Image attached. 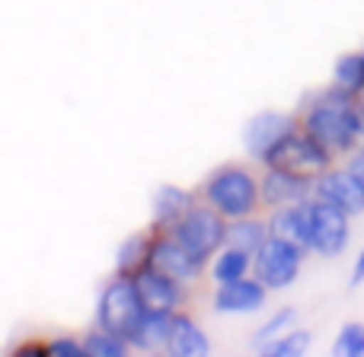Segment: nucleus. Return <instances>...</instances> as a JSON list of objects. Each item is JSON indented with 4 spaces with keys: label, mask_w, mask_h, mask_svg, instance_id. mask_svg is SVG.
Returning a JSON list of instances; mask_svg holds the SVG:
<instances>
[{
    "label": "nucleus",
    "mask_w": 364,
    "mask_h": 357,
    "mask_svg": "<svg viewBox=\"0 0 364 357\" xmlns=\"http://www.w3.org/2000/svg\"><path fill=\"white\" fill-rule=\"evenodd\" d=\"M310 138H316L329 153H346L355 147V141L364 134V115L358 99L346 89H329L320 99H314L304 121Z\"/></svg>",
    "instance_id": "obj_1"
},
{
    "label": "nucleus",
    "mask_w": 364,
    "mask_h": 357,
    "mask_svg": "<svg viewBox=\"0 0 364 357\" xmlns=\"http://www.w3.org/2000/svg\"><path fill=\"white\" fill-rule=\"evenodd\" d=\"M147 316V307L138 294V284H134L132 275H119L106 284V290L100 294V303H96V322L100 329H109V332L122 335V339L134 341L141 322Z\"/></svg>",
    "instance_id": "obj_2"
},
{
    "label": "nucleus",
    "mask_w": 364,
    "mask_h": 357,
    "mask_svg": "<svg viewBox=\"0 0 364 357\" xmlns=\"http://www.w3.org/2000/svg\"><path fill=\"white\" fill-rule=\"evenodd\" d=\"M205 201L218 207L227 220L252 217L256 204H262V185L243 166H220L205 185Z\"/></svg>",
    "instance_id": "obj_3"
},
{
    "label": "nucleus",
    "mask_w": 364,
    "mask_h": 357,
    "mask_svg": "<svg viewBox=\"0 0 364 357\" xmlns=\"http://www.w3.org/2000/svg\"><path fill=\"white\" fill-rule=\"evenodd\" d=\"M262 163L272 166V170H284V172H291V176H301V179L316 182L323 172L329 170L333 153H329L316 138H310L307 131H304V134L301 131H291V134H284V138L278 141L269 153H265Z\"/></svg>",
    "instance_id": "obj_4"
},
{
    "label": "nucleus",
    "mask_w": 364,
    "mask_h": 357,
    "mask_svg": "<svg viewBox=\"0 0 364 357\" xmlns=\"http://www.w3.org/2000/svg\"><path fill=\"white\" fill-rule=\"evenodd\" d=\"M173 233H176V239L192 252V256H198L201 262H208V258L227 243L230 226H227L224 214L205 201V204H192V211L173 226Z\"/></svg>",
    "instance_id": "obj_5"
},
{
    "label": "nucleus",
    "mask_w": 364,
    "mask_h": 357,
    "mask_svg": "<svg viewBox=\"0 0 364 357\" xmlns=\"http://www.w3.org/2000/svg\"><path fill=\"white\" fill-rule=\"evenodd\" d=\"M304 252L301 246L288 243L282 236H269L265 246L252 256V268H256V278L265 284L269 290H282L291 287L301 275V262H304Z\"/></svg>",
    "instance_id": "obj_6"
},
{
    "label": "nucleus",
    "mask_w": 364,
    "mask_h": 357,
    "mask_svg": "<svg viewBox=\"0 0 364 357\" xmlns=\"http://www.w3.org/2000/svg\"><path fill=\"white\" fill-rule=\"evenodd\" d=\"M310 217V249L320 256H339L348 246V217L352 214L342 211L339 204L326 198H316L307 204Z\"/></svg>",
    "instance_id": "obj_7"
},
{
    "label": "nucleus",
    "mask_w": 364,
    "mask_h": 357,
    "mask_svg": "<svg viewBox=\"0 0 364 357\" xmlns=\"http://www.w3.org/2000/svg\"><path fill=\"white\" fill-rule=\"evenodd\" d=\"M151 265L154 268H160L164 275L176 278V281H192V278H198L201 271V258L192 256V252L186 249V246L176 239V233H160L157 239H154V252H151Z\"/></svg>",
    "instance_id": "obj_8"
},
{
    "label": "nucleus",
    "mask_w": 364,
    "mask_h": 357,
    "mask_svg": "<svg viewBox=\"0 0 364 357\" xmlns=\"http://www.w3.org/2000/svg\"><path fill=\"white\" fill-rule=\"evenodd\" d=\"M134 284H138V294L144 300L147 313H176L179 300H182V290H179V281L170 275H164L160 268L147 265L134 275Z\"/></svg>",
    "instance_id": "obj_9"
},
{
    "label": "nucleus",
    "mask_w": 364,
    "mask_h": 357,
    "mask_svg": "<svg viewBox=\"0 0 364 357\" xmlns=\"http://www.w3.org/2000/svg\"><path fill=\"white\" fill-rule=\"evenodd\" d=\"M314 192L316 198L333 201V204H339L348 214L364 211V182L352 170H326L314 182Z\"/></svg>",
    "instance_id": "obj_10"
},
{
    "label": "nucleus",
    "mask_w": 364,
    "mask_h": 357,
    "mask_svg": "<svg viewBox=\"0 0 364 357\" xmlns=\"http://www.w3.org/2000/svg\"><path fill=\"white\" fill-rule=\"evenodd\" d=\"M294 131V121L282 112H259L246 121L243 128V147L252 153L256 160H265V153L284 138V134Z\"/></svg>",
    "instance_id": "obj_11"
},
{
    "label": "nucleus",
    "mask_w": 364,
    "mask_h": 357,
    "mask_svg": "<svg viewBox=\"0 0 364 357\" xmlns=\"http://www.w3.org/2000/svg\"><path fill=\"white\" fill-rule=\"evenodd\" d=\"M265 284L259 278H240L230 284H218V294H214V309L218 313H256L265 303Z\"/></svg>",
    "instance_id": "obj_12"
},
{
    "label": "nucleus",
    "mask_w": 364,
    "mask_h": 357,
    "mask_svg": "<svg viewBox=\"0 0 364 357\" xmlns=\"http://www.w3.org/2000/svg\"><path fill=\"white\" fill-rule=\"evenodd\" d=\"M314 192V182L301 179V176H291L284 170H272L265 172L262 179V201L272 207H284V204H301L307 194Z\"/></svg>",
    "instance_id": "obj_13"
},
{
    "label": "nucleus",
    "mask_w": 364,
    "mask_h": 357,
    "mask_svg": "<svg viewBox=\"0 0 364 357\" xmlns=\"http://www.w3.org/2000/svg\"><path fill=\"white\" fill-rule=\"evenodd\" d=\"M154 211V226L157 230H173L188 211H192V194L176 185H160L151 201Z\"/></svg>",
    "instance_id": "obj_14"
},
{
    "label": "nucleus",
    "mask_w": 364,
    "mask_h": 357,
    "mask_svg": "<svg viewBox=\"0 0 364 357\" xmlns=\"http://www.w3.org/2000/svg\"><path fill=\"white\" fill-rule=\"evenodd\" d=\"M272 236H282L288 243L310 249V217H307V204H284L275 211L269 224Z\"/></svg>",
    "instance_id": "obj_15"
},
{
    "label": "nucleus",
    "mask_w": 364,
    "mask_h": 357,
    "mask_svg": "<svg viewBox=\"0 0 364 357\" xmlns=\"http://www.w3.org/2000/svg\"><path fill=\"white\" fill-rule=\"evenodd\" d=\"M166 351L179 354V357H205L211 351V341H208V335L195 326V319L176 313V319H173V339H170V348H166Z\"/></svg>",
    "instance_id": "obj_16"
},
{
    "label": "nucleus",
    "mask_w": 364,
    "mask_h": 357,
    "mask_svg": "<svg viewBox=\"0 0 364 357\" xmlns=\"http://www.w3.org/2000/svg\"><path fill=\"white\" fill-rule=\"evenodd\" d=\"M173 319H176V313H147L132 345H134V348H144V351L170 348V339H173Z\"/></svg>",
    "instance_id": "obj_17"
},
{
    "label": "nucleus",
    "mask_w": 364,
    "mask_h": 357,
    "mask_svg": "<svg viewBox=\"0 0 364 357\" xmlns=\"http://www.w3.org/2000/svg\"><path fill=\"white\" fill-rule=\"evenodd\" d=\"M151 252H154V239L144 236V233L125 239V243L119 246V252H115V271H119V275H132L134 278L141 268L151 265Z\"/></svg>",
    "instance_id": "obj_18"
},
{
    "label": "nucleus",
    "mask_w": 364,
    "mask_h": 357,
    "mask_svg": "<svg viewBox=\"0 0 364 357\" xmlns=\"http://www.w3.org/2000/svg\"><path fill=\"white\" fill-rule=\"evenodd\" d=\"M269 236L272 233H269V226L265 224H259V220H252V217H240V220H233L230 224L227 243L237 246V249H243V252H250V256H256Z\"/></svg>",
    "instance_id": "obj_19"
},
{
    "label": "nucleus",
    "mask_w": 364,
    "mask_h": 357,
    "mask_svg": "<svg viewBox=\"0 0 364 357\" xmlns=\"http://www.w3.org/2000/svg\"><path fill=\"white\" fill-rule=\"evenodd\" d=\"M250 265H252V256H250V252L237 249V246H227V249L220 252L218 258H214V265H211V278H214L218 284L240 281V278H246Z\"/></svg>",
    "instance_id": "obj_20"
},
{
    "label": "nucleus",
    "mask_w": 364,
    "mask_h": 357,
    "mask_svg": "<svg viewBox=\"0 0 364 357\" xmlns=\"http://www.w3.org/2000/svg\"><path fill=\"white\" fill-rule=\"evenodd\" d=\"M336 87L352 96L364 93V51L361 55H342L336 61Z\"/></svg>",
    "instance_id": "obj_21"
},
{
    "label": "nucleus",
    "mask_w": 364,
    "mask_h": 357,
    "mask_svg": "<svg viewBox=\"0 0 364 357\" xmlns=\"http://www.w3.org/2000/svg\"><path fill=\"white\" fill-rule=\"evenodd\" d=\"M128 345H132V341L122 339V335H115V332H109V329H96L93 335L83 339L87 357H125Z\"/></svg>",
    "instance_id": "obj_22"
},
{
    "label": "nucleus",
    "mask_w": 364,
    "mask_h": 357,
    "mask_svg": "<svg viewBox=\"0 0 364 357\" xmlns=\"http://www.w3.org/2000/svg\"><path fill=\"white\" fill-rule=\"evenodd\" d=\"M310 332H304V329H291V332L278 335L275 341H269V345H262V351L269 357H301L307 354L310 348Z\"/></svg>",
    "instance_id": "obj_23"
},
{
    "label": "nucleus",
    "mask_w": 364,
    "mask_h": 357,
    "mask_svg": "<svg viewBox=\"0 0 364 357\" xmlns=\"http://www.w3.org/2000/svg\"><path fill=\"white\" fill-rule=\"evenodd\" d=\"M294 309H278L275 316H272L269 322H265L262 329L256 332V348H262V345H269V341H275L278 335H284V332H291V326H294Z\"/></svg>",
    "instance_id": "obj_24"
},
{
    "label": "nucleus",
    "mask_w": 364,
    "mask_h": 357,
    "mask_svg": "<svg viewBox=\"0 0 364 357\" xmlns=\"http://www.w3.org/2000/svg\"><path fill=\"white\" fill-rule=\"evenodd\" d=\"M336 354L342 357H364V326L361 322H348L336 339Z\"/></svg>",
    "instance_id": "obj_25"
},
{
    "label": "nucleus",
    "mask_w": 364,
    "mask_h": 357,
    "mask_svg": "<svg viewBox=\"0 0 364 357\" xmlns=\"http://www.w3.org/2000/svg\"><path fill=\"white\" fill-rule=\"evenodd\" d=\"M48 354H55V357H87V348H83V341L58 339V341H48Z\"/></svg>",
    "instance_id": "obj_26"
},
{
    "label": "nucleus",
    "mask_w": 364,
    "mask_h": 357,
    "mask_svg": "<svg viewBox=\"0 0 364 357\" xmlns=\"http://www.w3.org/2000/svg\"><path fill=\"white\" fill-rule=\"evenodd\" d=\"M348 170H352V172H355V176H358V179L364 182V147H361V150H358V153H355V157H352V160H348Z\"/></svg>",
    "instance_id": "obj_27"
},
{
    "label": "nucleus",
    "mask_w": 364,
    "mask_h": 357,
    "mask_svg": "<svg viewBox=\"0 0 364 357\" xmlns=\"http://www.w3.org/2000/svg\"><path fill=\"white\" fill-rule=\"evenodd\" d=\"M364 281V252L358 256V265H355V284H361Z\"/></svg>",
    "instance_id": "obj_28"
}]
</instances>
